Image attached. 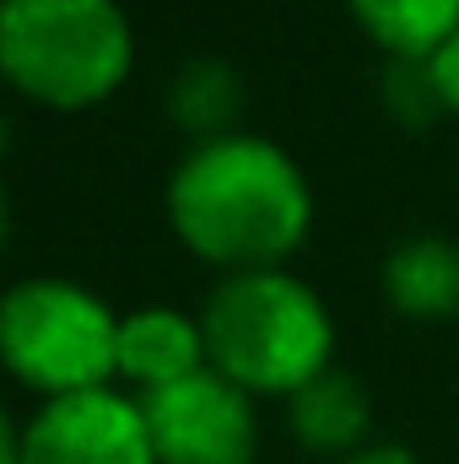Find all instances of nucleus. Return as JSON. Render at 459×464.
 I'll return each mask as SVG.
<instances>
[{
	"mask_svg": "<svg viewBox=\"0 0 459 464\" xmlns=\"http://www.w3.org/2000/svg\"><path fill=\"white\" fill-rule=\"evenodd\" d=\"M168 217L211 265L276 270L308 232V184L281 146L259 135H211L173 168Z\"/></svg>",
	"mask_w": 459,
	"mask_h": 464,
	"instance_id": "f257e3e1",
	"label": "nucleus"
},
{
	"mask_svg": "<svg viewBox=\"0 0 459 464\" xmlns=\"http://www.w3.org/2000/svg\"><path fill=\"white\" fill-rule=\"evenodd\" d=\"M206 362L238 389L298 394L330 362V314L287 270H232L200 308Z\"/></svg>",
	"mask_w": 459,
	"mask_h": 464,
	"instance_id": "f03ea898",
	"label": "nucleus"
},
{
	"mask_svg": "<svg viewBox=\"0 0 459 464\" xmlns=\"http://www.w3.org/2000/svg\"><path fill=\"white\" fill-rule=\"evenodd\" d=\"M0 71L49 109H87L130 71V22L114 0H0Z\"/></svg>",
	"mask_w": 459,
	"mask_h": 464,
	"instance_id": "7ed1b4c3",
	"label": "nucleus"
},
{
	"mask_svg": "<svg viewBox=\"0 0 459 464\" xmlns=\"http://www.w3.org/2000/svg\"><path fill=\"white\" fill-rule=\"evenodd\" d=\"M0 351L11 372L49 400L87 394L119 372V319L87 286L33 276L0 303Z\"/></svg>",
	"mask_w": 459,
	"mask_h": 464,
	"instance_id": "20e7f679",
	"label": "nucleus"
},
{
	"mask_svg": "<svg viewBox=\"0 0 459 464\" xmlns=\"http://www.w3.org/2000/svg\"><path fill=\"white\" fill-rule=\"evenodd\" d=\"M157 464H254V405L217 367L135 400Z\"/></svg>",
	"mask_w": 459,
	"mask_h": 464,
	"instance_id": "39448f33",
	"label": "nucleus"
},
{
	"mask_svg": "<svg viewBox=\"0 0 459 464\" xmlns=\"http://www.w3.org/2000/svg\"><path fill=\"white\" fill-rule=\"evenodd\" d=\"M5 464H157L141 405L109 389L49 400L11 443Z\"/></svg>",
	"mask_w": 459,
	"mask_h": 464,
	"instance_id": "423d86ee",
	"label": "nucleus"
},
{
	"mask_svg": "<svg viewBox=\"0 0 459 464\" xmlns=\"http://www.w3.org/2000/svg\"><path fill=\"white\" fill-rule=\"evenodd\" d=\"M200 367H211L200 319H184L179 308H135L130 319H119V372L135 378L146 394Z\"/></svg>",
	"mask_w": 459,
	"mask_h": 464,
	"instance_id": "0eeeda50",
	"label": "nucleus"
},
{
	"mask_svg": "<svg viewBox=\"0 0 459 464\" xmlns=\"http://www.w3.org/2000/svg\"><path fill=\"white\" fill-rule=\"evenodd\" d=\"M384 297L405 319H444L459 308V248L438 232L405 237L384 259Z\"/></svg>",
	"mask_w": 459,
	"mask_h": 464,
	"instance_id": "6e6552de",
	"label": "nucleus"
},
{
	"mask_svg": "<svg viewBox=\"0 0 459 464\" xmlns=\"http://www.w3.org/2000/svg\"><path fill=\"white\" fill-rule=\"evenodd\" d=\"M287 427H292V438H298L303 449H314V454H346V449H356L362 432H367V394H362L356 378L325 367L314 383H303V389L292 394Z\"/></svg>",
	"mask_w": 459,
	"mask_h": 464,
	"instance_id": "1a4fd4ad",
	"label": "nucleus"
},
{
	"mask_svg": "<svg viewBox=\"0 0 459 464\" xmlns=\"http://www.w3.org/2000/svg\"><path fill=\"white\" fill-rule=\"evenodd\" d=\"M356 22L400 60H427L438 44L459 33V0H346Z\"/></svg>",
	"mask_w": 459,
	"mask_h": 464,
	"instance_id": "9d476101",
	"label": "nucleus"
},
{
	"mask_svg": "<svg viewBox=\"0 0 459 464\" xmlns=\"http://www.w3.org/2000/svg\"><path fill=\"white\" fill-rule=\"evenodd\" d=\"M168 114L179 119L184 130H200V140L228 135L222 124L238 114V76H232L222 60H190V65L173 76Z\"/></svg>",
	"mask_w": 459,
	"mask_h": 464,
	"instance_id": "9b49d317",
	"label": "nucleus"
},
{
	"mask_svg": "<svg viewBox=\"0 0 459 464\" xmlns=\"http://www.w3.org/2000/svg\"><path fill=\"white\" fill-rule=\"evenodd\" d=\"M384 98H389L395 114L411 119V124H422L433 109H444L438 92H433V71H427V60H411V54H400V60L389 65V76H384Z\"/></svg>",
	"mask_w": 459,
	"mask_h": 464,
	"instance_id": "f8f14e48",
	"label": "nucleus"
},
{
	"mask_svg": "<svg viewBox=\"0 0 459 464\" xmlns=\"http://www.w3.org/2000/svg\"><path fill=\"white\" fill-rule=\"evenodd\" d=\"M427 71H433V92H438V103H444L449 114H459V33L427 54Z\"/></svg>",
	"mask_w": 459,
	"mask_h": 464,
	"instance_id": "ddd939ff",
	"label": "nucleus"
},
{
	"mask_svg": "<svg viewBox=\"0 0 459 464\" xmlns=\"http://www.w3.org/2000/svg\"><path fill=\"white\" fill-rule=\"evenodd\" d=\"M346 464H422L411 449H400V443H367V449H356Z\"/></svg>",
	"mask_w": 459,
	"mask_h": 464,
	"instance_id": "4468645a",
	"label": "nucleus"
}]
</instances>
